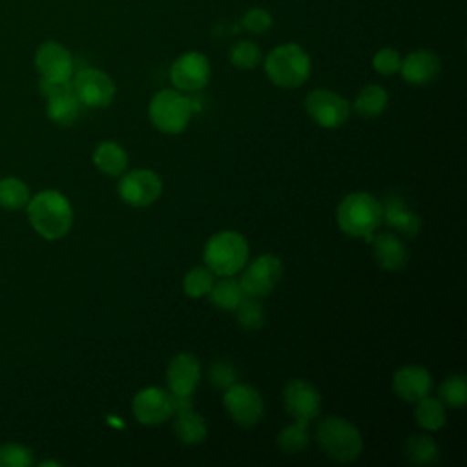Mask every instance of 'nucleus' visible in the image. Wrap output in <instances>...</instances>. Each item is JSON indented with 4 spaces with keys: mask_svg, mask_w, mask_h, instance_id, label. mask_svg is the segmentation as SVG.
<instances>
[{
    "mask_svg": "<svg viewBox=\"0 0 467 467\" xmlns=\"http://www.w3.org/2000/svg\"><path fill=\"white\" fill-rule=\"evenodd\" d=\"M213 281H215V274L206 265L204 266H193L182 277V290L188 297L199 299V297L208 296Z\"/></svg>",
    "mask_w": 467,
    "mask_h": 467,
    "instance_id": "nucleus-30",
    "label": "nucleus"
},
{
    "mask_svg": "<svg viewBox=\"0 0 467 467\" xmlns=\"http://www.w3.org/2000/svg\"><path fill=\"white\" fill-rule=\"evenodd\" d=\"M173 432L181 443L197 445L206 440L208 427L204 418L199 412H195L193 409H186V410L175 412Z\"/></svg>",
    "mask_w": 467,
    "mask_h": 467,
    "instance_id": "nucleus-22",
    "label": "nucleus"
},
{
    "mask_svg": "<svg viewBox=\"0 0 467 467\" xmlns=\"http://www.w3.org/2000/svg\"><path fill=\"white\" fill-rule=\"evenodd\" d=\"M237 379V372L234 368V365L230 361L224 359H217L210 365L208 368V381L212 383V387H215L217 390H224L228 389L232 383H235Z\"/></svg>",
    "mask_w": 467,
    "mask_h": 467,
    "instance_id": "nucleus-35",
    "label": "nucleus"
},
{
    "mask_svg": "<svg viewBox=\"0 0 467 467\" xmlns=\"http://www.w3.org/2000/svg\"><path fill=\"white\" fill-rule=\"evenodd\" d=\"M31 195L24 181L16 177L0 179V208L4 210H22L27 206Z\"/></svg>",
    "mask_w": 467,
    "mask_h": 467,
    "instance_id": "nucleus-28",
    "label": "nucleus"
},
{
    "mask_svg": "<svg viewBox=\"0 0 467 467\" xmlns=\"http://www.w3.org/2000/svg\"><path fill=\"white\" fill-rule=\"evenodd\" d=\"M131 412L142 425H161L175 414L173 396L161 387L140 389L131 400Z\"/></svg>",
    "mask_w": 467,
    "mask_h": 467,
    "instance_id": "nucleus-12",
    "label": "nucleus"
},
{
    "mask_svg": "<svg viewBox=\"0 0 467 467\" xmlns=\"http://www.w3.org/2000/svg\"><path fill=\"white\" fill-rule=\"evenodd\" d=\"M372 66L374 69L383 75V77H390L394 73L400 71V66H401V57L396 49L392 47H383L379 49L374 58H372Z\"/></svg>",
    "mask_w": 467,
    "mask_h": 467,
    "instance_id": "nucleus-36",
    "label": "nucleus"
},
{
    "mask_svg": "<svg viewBox=\"0 0 467 467\" xmlns=\"http://www.w3.org/2000/svg\"><path fill=\"white\" fill-rule=\"evenodd\" d=\"M383 219L387 226L398 230L407 237H416L421 230V219L416 212H412L407 202L400 195H389L383 202Z\"/></svg>",
    "mask_w": 467,
    "mask_h": 467,
    "instance_id": "nucleus-20",
    "label": "nucleus"
},
{
    "mask_svg": "<svg viewBox=\"0 0 467 467\" xmlns=\"http://www.w3.org/2000/svg\"><path fill=\"white\" fill-rule=\"evenodd\" d=\"M80 102L75 97L73 91L62 93V95H55L47 99V106H46V115L51 122L58 124V126H71L77 122L78 115H80Z\"/></svg>",
    "mask_w": 467,
    "mask_h": 467,
    "instance_id": "nucleus-24",
    "label": "nucleus"
},
{
    "mask_svg": "<svg viewBox=\"0 0 467 467\" xmlns=\"http://www.w3.org/2000/svg\"><path fill=\"white\" fill-rule=\"evenodd\" d=\"M370 244H372V257L378 263V266L389 272H398L405 268L409 252L403 241L396 234H390V232L374 234L370 239Z\"/></svg>",
    "mask_w": 467,
    "mask_h": 467,
    "instance_id": "nucleus-19",
    "label": "nucleus"
},
{
    "mask_svg": "<svg viewBox=\"0 0 467 467\" xmlns=\"http://www.w3.org/2000/svg\"><path fill=\"white\" fill-rule=\"evenodd\" d=\"M389 104V95L379 84H368L361 88L354 100V109L365 119H374L385 111Z\"/></svg>",
    "mask_w": 467,
    "mask_h": 467,
    "instance_id": "nucleus-26",
    "label": "nucleus"
},
{
    "mask_svg": "<svg viewBox=\"0 0 467 467\" xmlns=\"http://www.w3.org/2000/svg\"><path fill=\"white\" fill-rule=\"evenodd\" d=\"M310 436H308V423L305 421H294L286 425L279 436H277V447L285 454H299L308 447Z\"/></svg>",
    "mask_w": 467,
    "mask_h": 467,
    "instance_id": "nucleus-29",
    "label": "nucleus"
},
{
    "mask_svg": "<svg viewBox=\"0 0 467 467\" xmlns=\"http://www.w3.org/2000/svg\"><path fill=\"white\" fill-rule=\"evenodd\" d=\"M440 69H441L440 57L429 49H418L409 53L405 58H401V66H400V73L403 80L414 86L429 84L438 77Z\"/></svg>",
    "mask_w": 467,
    "mask_h": 467,
    "instance_id": "nucleus-18",
    "label": "nucleus"
},
{
    "mask_svg": "<svg viewBox=\"0 0 467 467\" xmlns=\"http://www.w3.org/2000/svg\"><path fill=\"white\" fill-rule=\"evenodd\" d=\"M33 452L22 443H5L0 447V467H29Z\"/></svg>",
    "mask_w": 467,
    "mask_h": 467,
    "instance_id": "nucleus-34",
    "label": "nucleus"
},
{
    "mask_svg": "<svg viewBox=\"0 0 467 467\" xmlns=\"http://www.w3.org/2000/svg\"><path fill=\"white\" fill-rule=\"evenodd\" d=\"M392 390L400 400L416 403L431 394L432 376L421 365H403L392 376Z\"/></svg>",
    "mask_w": 467,
    "mask_h": 467,
    "instance_id": "nucleus-16",
    "label": "nucleus"
},
{
    "mask_svg": "<svg viewBox=\"0 0 467 467\" xmlns=\"http://www.w3.org/2000/svg\"><path fill=\"white\" fill-rule=\"evenodd\" d=\"M283 405L294 420L310 423L321 410V394L310 381L296 378L285 385Z\"/></svg>",
    "mask_w": 467,
    "mask_h": 467,
    "instance_id": "nucleus-13",
    "label": "nucleus"
},
{
    "mask_svg": "<svg viewBox=\"0 0 467 467\" xmlns=\"http://www.w3.org/2000/svg\"><path fill=\"white\" fill-rule=\"evenodd\" d=\"M93 164L99 171L109 177L122 175L128 168V153L126 150L115 140L99 142L93 150Z\"/></svg>",
    "mask_w": 467,
    "mask_h": 467,
    "instance_id": "nucleus-21",
    "label": "nucleus"
},
{
    "mask_svg": "<svg viewBox=\"0 0 467 467\" xmlns=\"http://www.w3.org/2000/svg\"><path fill=\"white\" fill-rule=\"evenodd\" d=\"M40 465H42V467H44V465H57V467H58L60 463H58V462H42Z\"/></svg>",
    "mask_w": 467,
    "mask_h": 467,
    "instance_id": "nucleus-39",
    "label": "nucleus"
},
{
    "mask_svg": "<svg viewBox=\"0 0 467 467\" xmlns=\"http://www.w3.org/2000/svg\"><path fill=\"white\" fill-rule=\"evenodd\" d=\"M210 62L202 53L188 51L181 55L170 69V80L179 91H199L208 84Z\"/></svg>",
    "mask_w": 467,
    "mask_h": 467,
    "instance_id": "nucleus-14",
    "label": "nucleus"
},
{
    "mask_svg": "<svg viewBox=\"0 0 467 467\" xmlns=\"http://www.w3.org/2000/svg\"><path fill=\"white\" fill-rule=\"evenodd\" d=\"M162 186V179L157 171L150 168H135L120 175L117 192L126 204L144 208L161 197Z\"/></svg>",
    "mask_w": 467,
    "mask_h": 467,
    "instance_id": "nucleus-7",
    "label": "nucleus"
},
{
    "mask_svg": "<svg viewBox=\"0 0 467 467\" xmlns=\"http://www.w3.org/2000/svg\"><path fill=\"white\" fill-rule=\"evenodd\" d=\"M38 89H40V93L46 99L55 97V95H62V93H67V91H73L71 78L69 80H55V78H44V77L38 82Z\"/></svg>",
    "mask_w": 467,
    "mask_h": 467,
    "instance_id": "nucleus-38",
    "label": "nucleus"
},
{
    "mask_svg": "<svg viewBox=\"0 0 467 467\" xmlns=\"http://www.w3.org/2000/svg\"><path fill=\"white\" fill-rule=\"evenodd\" d=\"M26 208L33 230L47 241L62 239L73 226V208L67 197L57 190L38 192Z\"/></svg>",
    "mask_w": 467,
    "mask_h": 467,
    "instance_id": "nucleus-1",
    "label": "nucleus"
},
{
    "mask_svg": "<svg viewBox=\"0 0 467 467\" xmlns=\"http://www.w3.org/2000/svg\"><path fill=\"white\" fill-rule=\"evenodd\" d=\"M250 246L243 234L235 230H221L213 234L202 250L204 265L219 277L235 275L248 261Z\"/></svg>",
    "mask_w": 467,
    "mask_h": 467,
    "instance_id": "nucleus-4",
    "label": "nucleus"
},
{
    "mask_svg": "<svg viewBox=\"0 0 467 467\" xmlns=\"http://www.w3.org/2000/svg\"><path fill=\"white\" fill-rule=\"evenodd\" d=\"M235 316H237L239 325L246 330L261 328L266 319L263 305L257 301V297H250V296H244V299L237 305Z\"/></svg>",
    "mask_w": 467,
    "mask_h": 467,
    "instance_id": "nucleus-32",
    "label": "nucleus"
},
{
    "mask_svg": "<svg viewBox=\"0 0 467 467\" xmlns=\"http://www.w3.org/2000/svg\"><path fill=\"white\" fill-rule=\"evenodd\" d=\"M35 66L44 78L69 80L73 75L71 53L58 42H46L35 55Z\"/></svg>",
    "mask_w": 467,
    "mask_h": 467,
    "instance_id": "nucleus-17",
    "label": "nucleus"
},
{
    "mask_svg": "<svg viewBox=\"0 0 467 467\" xmlns=\"http://www.w3.org/2000/svg\"><path fill=\"white\" fill-rule=\"evenodd\" d=\"M265 71L275 86L286 89L297 88L310 75V57L299 44H281L266 55Z\"/></svg>",
    "mask_w": 467,
    "mask_h": 467,
    "instance_id": "nucleus-5",
    "label": "nucleus"
},
{
    "mask_svg": "<svg viewBox=\"0 0 467 467\" xmlns=\"http://www.w3.org/2000/svg\"><path fill=\"white\" fill-rule=\"evenodd\" d=\"M223 405L230 418L241 427H254L265 412V403L257 389L248 383H232L224 389Z\"/></svg>",
    "mask_w": 467,
    "mask_h": 467,
    "instance_id": "nucleus-9",
    "label": "nucleus"
},
{
    "mask_svg": "<svg viewBox=\"0 0 467 467\" xmlns=\"http://www.w3.org/2000/svg\"><path fill=\"white\" fill-rule=\"evenodd\" d=\"M148 115L159 131L177 135L192 119V102L179 89H161L150 100Z\"/></svg>",
    "mask_w": 467,
    "mask_h": 467,
    "instance_id": "nucleus-6",
    "label": "nucleus"
},
{
    "mask_svg": "<svg viewBox=\"0 0 467 467\" xmlns=\"http://www.w3.org/2000/svg\"><path fill=\"white\" fill-rule=\"evenodd\" d=\"M316 441L323 454L337 463H350L363 451L359 429L341 416L323 418L316 427Z\"/></svg>",
    "mask_w": 467,
    "mask_h": 467,
    "instance_id": "nucleus-3",
    "label": "nucleus"
},
{
    "mask_svg": "<svg viewBox=\"0 0 467 467\" xmlns=\"http://www.w3.org/2000/svg\"><path fill=\"white\" fill-rule=\"evenodd\" d=\"M383 219L381 202L367 192L345 195L336 208V223L345 235L361 237L370 243Z\"/></svg>",
    "mask_w": 467,
    "mask_h": 467,
    "instance_id": "nucleus-2",
    "label": "nucleus"
},
{
    "mask_svg": "<svg viewBox=\"0 0 467 467\" xmlns=\"http://www.w3.org/2000/svg\"><path fill=\"white\" fill-rule=\"evenodd\" d=\"M201 381V363L190 352H179L170 359L166 383L175 396H192Z\"/></svg>",
    "mask_w": 467,
    "mask_h": 467,
    "instance_id": "nucleus-15",
    "label": "nucleus"
},
{
    "mask_svg": "<svg viewBox=\"0 0 467 467\" xmlns=\"http://www.w3.org/2000/svg\"><path fill=\"white\" fill-rule=\"evenodd\" d=\"M230 62L239 69H252L261 62V49L252 40H239L230 47Z\"/></svg>",
    "mask_w": 467,
    "mask_h": 467,
    "instance_id": "nucleus-33",
    "label": "nucleus"
},
{
    "mask_svg": "<svg viewBox=\"0 0 467 467\" xmlns=\"http://www.w3.org/2000/svg\"><path fill=\"white\" fill-rule=\"evenodd\" d=\"M403 456L414 465H429L438 460L440 447L429 434H412L403 443Z\"/></svg>",
    "mask_w": 467,
    "mask_h": 467,
    "instance_id": "nucleus-25",
    "label": "nucleus"
},
{
    "mask_svg": "<svg viewBox=\"0 0 467 467\" xmlns=\"http://www.w3.org/2000/svg\"><path fill=\"white\" fill-rule=\"evenodd\" d=\"M71 88L78 102L88 108H106L115 97L113 80L104 71L95 67L80 69L73 77Z\"/></svg>",
    "mask_w": 467,
    "mask_h": 467,
    "instance_id": "nucleus-11",
    "label": "nucleus"
},
{
    "mask_svg": "<svg viewBox=\"0 0 467 467\" xmlns=\"http://www.w3.org/2000/svg\"><path fill=\"white\" fill-rule=\"evenodd\" d=\"M438 400L443 405L462 409L467 403V379L463 374L447 376L438 387Z\"/></svg>",
    "mask_w": 467,
    "mask_h": 467,
    "instance_id": "nucleus-31",
    "label": "nucleus"
},
{
    "mask_svg": "<svg viewBox=\"0 0 467 467\" xmlns=\"http://www.w3.org/2000/svg\"><path fill=\"white\" fill-rule=\"evenodd\" d=\"M244 292L241 288L239 279H234V275H223V279L213 281L210 292H208V299L212 305H215L221 310H228L234 312L237 308V305L244 299Z\"/></svg>",
    "mask_w": 467,
    "mask_h": 467,
    "instance_id": "nucleus-23",
    "label": "nucleus"
},
{
    "mask_svg": "<svg viewBox=\"0 0 467 467\" xmlns=\"http://www.w3.org/2000/svg\"><path fill=\"white\" fill-rule=\"evenodd\" d=\"M414 416L418 425L425 431H440L447 421L445 405L432 396H425L420 401H416Z\"/></svg>",
    "mask_w": 467,
    "mask_h": 467,
    "instance_id": "nucleus-27",
    "label": "nucleus"
},
{
    "mask_svg": "<svg viewBox=\"0 0 467 467\" xmlns=\"http://www.w3.org/2000/svg\"><path fill=\"white\" fill-rule=\"evenodd\" d=\"M305 109L308 117L321 128L334 130L347 122L350 117V104L339 93L332 89H314L305 99Z\"/></svg>",
    "mask_w": 467,
    "mask_h": 467,
    "instance_id": "nucleus-8",
    "label": "nucleus"
},
{
    "mask_svg": "<svg viewBox=\"0 0 467 467\" xmlns=\"http://www.w3.org/2000/svg\"><path fill=\"white\" fill-rule=\"evenodd\" d=\"M241 26L250 31V33H265L270 29L272 26V16L266 9H261V7H254L250 9L248 13H244V16L241 18Z\"/></svg>",
    "mask_w": 467,
    "mask_h": 467,
    "instance_id": "nucleus-37",
    "label": "nucleus"
},
{
    "mask_svg": "<svg viewBox=\"0 0 467 467\" xmlns=\"http://www.w3.org/2000/svg\"><path fill=\"white\" fill-rule=\"evenodd\" d=\"M283 277V263L274 254L255 257L239 277L241 288L250 297H266Z\"/></svg>",
    "mask_w": 467,
    "mask_h": 467,
    "instance_id": "nucleus-10",
    "label": "nucleus"
}]
</instances>
